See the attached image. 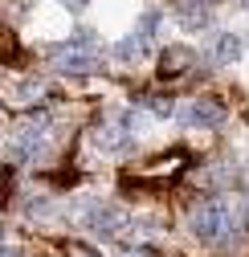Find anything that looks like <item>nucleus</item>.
Masks as SVG:
<instances>
[{
  "label": "nucleus",
  "instance_id": "obj_3",
  "mask_svg": "<svg viewBox=\"0 0 249 257\" xmlns=\"http://www.w3.org/2000/svg\"><path fill=\"white\" fill-rule=\"evenodd\" d=\"M49 126H53V114L49 110H33V114H25L21 126L13 131V143H9V155L21 159V164H29V159H37L45 139H49Z\"/></svg>",
  "mask_w": 249,
  "mask_h": 257
},
{
  "label": "nucleus",
  "instance_id": "obj_10",
  "mask_svg": "<svg viewBox=\"0 0 249 257\" xmlns=\"http://www.w3.org/2000/svg\"><path fill=\"white\" fill-rule=\"evenodd\" d=\"M180 25L184 29H204L208 25V5H180Z\"/></svg>",
  "mask_w": 249,
  "mask_h": 257
},
{
  "label": "nucleus",
  "instance_id": "obj_5",
  "mask_svg": "<svg viewBox=\"0 0 249 257\" xmlns=\"http://www.w3.org/2000/svg\"><path fill=\"white\" fill-rule=\"evenodd\" d=\"M135 126H139V114L118 110L110 122H102L98 131H94V147H98V151H106V155L131 151V143H135Z\"/></svg>",
  "mask_w": 249,
  "mask_h": 257
},
{
  "label": "nucleus",
  "instance_id": "obj_19",
  "mask_svg": "<svg viewBox=\"0 0 249 257\" xmlns=\"http://www.w3.org/2000/svg\"><path fill=\"white\" fill-rule=\"evenodd\" d=\"M241 9H249V0H241Z\"/></svg>",
  "mask_w": 249,
  "mask_h": 257
},
{
  "label": "nucleus",
  "instance_id": "obj_17",
  "mask_svg": "<svg viewBox=\"0 0 249 257\" xmlns=\"http://www.w3.org/2000/svg\"><path fill=\"white\" fill-rule=\"evenodd\" d=\"M241 188H245V196H249V159H245V168H241ZM245 208H249V200H245Z\"/></svg>",
  "mask_w": 249,
  "mask_h": 257
},
{
  "label": "nucleus",
  "instance_id": "obj_15",
  "mask_svg": "<svg viewBox=\"0 0 249 257\" xmlns=\"http://www.w3.org/2000/svg\"><path fill=\"white\" fill-rule=\"evenodd\" d=\"M25 212H29V216H49V212H53V204H49L45 196H37V200H33V204H29Z\"/></svg>",
  "mask_w": 249,
  "mask_h": 257
},
{
  "label": "nucleus",
  "instance_id": "obj_13",
  "mask_svg": "<svg viewBox=\"0 0 249 257\" xmlns=\"http://www.w3.org/2000/svg\"><path fill=\"white\" fill-rule=\"evenodd\" d=\"M147 110H151V114H160V118H172V114H176L172 98H147Z\"/></svg>",
  "mask_w": 249,
  "mask_h": 257
},
{
  "label": "nucleus",
  "instance_id": "obj_18",
  "mask_svg": "<svg viewBox=\"0 0 249 257\" xmlns=\"http://www.w3.org/2000/svg\"><path fill=\"white\" fill-rule=\"evenodd\" d=\"M61 5H66V9H70V13H82V9H86V5H90V0H61Z\"/></svg>",
  "mask_w": 249,
  "mask_h": 257
},
{
  "label": "nucleus",
  "instance_id": "obj_6",
  "mask_svg": "<svg viewBox=\"0 0 249 257\" xmlns=\"http://www.w3.org/2000/svg\"><path fill=\"white\" fill-rule=\"evenodd\" d=\"M176 118L184 126H196V131H216V126L225 122V102H216V98H188Z\"/></svg>",
  "mask_w": 249,
  "mask_h": 257
},
{
  "label": "nucleus",
  "instance_id": "obj_4",
  "mask_svg": "<svg viewBox=\"0 0 249 257\" xmlns=\"http://www.w3.org/2000/svg\"><path fill=\"white\" fill-rule=\"evenodd\" d=\"M78 220H82V229L94 233V237H118L122 224H127V212L118 204H110V200H90V204H82Z\"/></svg>",
  "mask_w": 249,
  "mask_h": 257
},
{
  "label": "nucleus",
  "instance_id": "obj_9",
  "mask_svg": "<svg viewBox=\"0 0 249 257\" xmlns=\"http://www.w3.org/2000/svg\"><path fill=\"white\" fill-rule=\"evenodd\" d=\"M114 57H118V61H127V66H135V61L147 57V45L139 41V33H131V37H122V41L114 45Z\"/></svg>",
  "mask_w": 249,
  "mask_h": 257
},
{
  "label": "nucleus",
  "instance_id": "obj_11",
  "mask_svg": "<svg viewBox=\"0 0 249 257\" xmlns=\"http://www.w3.org/2000/svg\"><path fill=\"white\" fill-rule=\"evenodd\" d=\"M135 33H139V41L151 49V45H155V33H160V9H147V13L139 17V29H135Z\"/></svg>",
  "mask_w": 249,
  "mask_h": 257
},
{
  "label": "nucleus",
  "instance_id": "obj_7",
  "mask_svg": "<svg viewBox=\"0 0 249 257\" xmlns=\"http://www.w3.org/2000/svg\"><path fill=\"white\" fill-rule=\"evenodd\" d=\"M204 57H208V66H233L241 57V37L237 33H212Z\"/></svg>",
  "mask_w": 249,
  "mask_h": 257
},
{
  "label": "nucleus",
  "instance_id": "obj_12",
  "mask_svg": "<svg viewBox=\"0 0 249 257\" xmlns=\"http://www.w3.org/2000/svg\"><path fill=\"white\" fill-rule=\"evenodd\" d=\"M45 90H49V82H41V78H25L17 94H21V102H33V98H41Z\"/></svg>",
  "mask_w": 249,
  "mask_h": 257
},
{
  "label": "nucleus",
  "instance_id": "obj_16",
  "mask_svg": "<svg viewBox=\"0 0 249 257\" xmlns=\"http://www.w3.org/2000/svg\"><path fill=\"white\" fill-rule=\"evenodd\" d=\"M118 257H155V253H151V249H122Z\"/></svg>",
  "mask_w": 249,
  "mask_h": 257
},
{
  "label": "nucleus",
  "instance_id": "obj_8",
  "mask_svg": "<svg viewBox=\"0 0 249 257\" xmlns=\"http://www.w3.org/2000/svg\"><path fill=\"white\" fill-rule=\"evenodd\" d=\"M196 66V53L188 45H168L160 53V78H180V74H188Z\"/></svg>",
  "mask_w": 249,
  "mask_h": 257
},
{
  "label": "nucleus",
  "instance_id": "obj_1",
  "mask_svg": "<svg viewBox=\"0 0 249 257\" xmlns=\"http://www.w3.org/2000/svg\"><path fill=\"white\" fill-rule=\"evenodd\" d=\"M188 229L196 241H204L212 249H237L245 241V212L225 196H208V200L192 204Z\"/></svg>",
  "mask_w": 249,
  "mask_h": 257
},
{
  "label": "nucleus",
  "instance_id": "obj_14",
  "mask_svg": "<svg viewBox=\"0 0 249 257\" xmlns=\"http://www.w3.org/2000/svg\"><path fill=\"white\" fill-rule=\"evenodd\" d=\"M66 253H70V257H102L98 249H90V245H82V241H70V245H66Z\"/></svg>",
  "mask_w": 249,
  "mask_h": 257
},
{
  "label": "nucleus",
  "instance_id": "obj_2",
  "mask_svg": "<svg viewBox=\"0 0 249 257\" xmlns=\"http://www.w3.org/2000/svg\"><path fill=\"white\" fill-rule=\"evenodd\" d=\"M45 53H49L57 74H78L82 78V74H98L102 70V41H98V33H90V29H78L70 41H57Z\"/></svg>",
  "mask_w": 249,
  "mask_h": 257
}]
</instances>
